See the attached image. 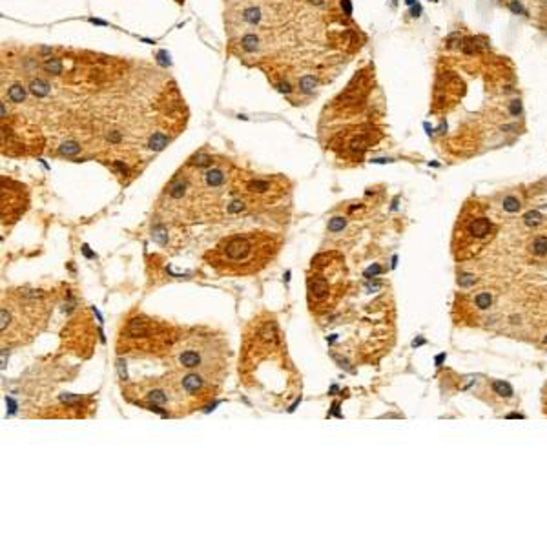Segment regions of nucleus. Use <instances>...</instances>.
Wrapping results in <instances>:
<instances>
[{
    "instance_id": "1",
    "label": "nucleus",
    "mask_w": 547,
    "mask_h": 547,
    "mask_svg": "<svg viewBox=\"0 0 547 547\" xmlns=\"http://www.w3.org/2000/svg\"><path fill=\"white\" fill-rule=\"evenodd\" d=\"M283 237L254 230L221 239L204 254V261L221 276H256L278 257Z\"/></svg>"
},
{
    "instance_id": "2",
    "label": "nucleus",
    "mask_w": 547,
    "mask_h": 547,
    "mask_svg": "<svg viewBox=\"0 0 547 547\" xmlns=\"http://www.w3.org/2000/svg\"><path fill=\"white\" fill-rule=\"evenodd\" d=\"M53 297L35 288H13L2 297V345H26L46 329Z\"/></svg>"
},
{
    "instance_id": "3",
    "label": "nucleus",
    "mask_w": 547,
    "mask_h": 547,
    "mask_svg": "<svg viewBox=\"0 0 547 547\" xmlns=\"http://www.w3.org/2000/svg\"><path fill=\"white\" fill-rule=\"evenodd\" d=\"M166 358L172 369L197 372L215 383H223L228 372V345L219 334L206 330H179Z\"/></svg>"
},
{
    "instance_id": "4",
    "label": "nucleus",
    "mask_w": 547,
    "mask_h": 547,
    "mask_svg": "<svg viewBox=\"0 0 547 547\" xmlns=\"http://www.w3.org/2000/svg\"><path fill=\"white\" fill-rule=\"evenodd\" d=\"M179 330L146 314H135L126 319L117 338V352L133 358L168 356Z\"/></svg>"
},
{
    "instance_id": "5",
    "label": "nucleus",
    "mask_w": 547,
    "mask_h": 547,
    "mask_svg": "<svg viewBox=\"0 0 547 547\" xmlns=\"http://www.w3.org/2000/svg\"><path fill=\"white\" fill-rule=\"evenodd\" d=\"M343 257L338 252H323L312 259L307 290H309L310 310L323 314L332 310L341 299L343 292Z\"/></svg>"
},
{
    "instance_id": "6",
    "label": "nucleus",
    "mask_w": 547,
    "mask_h": 547,
    "mask_svg": "<svg viewBox=\"0 0 547 547\" xmlns=\"http://www.w3.org/2000/svg\"><path fill=\"white\" fill-rule=\"evenodd\" d=\"M495 232L496 230L491 219L483 215L478 206H474L473 212L469 206H465L458 219L454 239H452V250H454L456 259H469L476 256L495 237Z\"/></svg>"
},
{
    "instance_id": "7",
    "label": "nucleus",
    "mask_w": 547,
    "mask_h": 547,
    "mask_svg": "<svg viewBox=\"0 0 547 547\" xmlns=\"http://www.w3.org/2000/svg\"><path fill=\"white\" fill-rule=\"evenodd\" d=\"M122 392L130 403L139 405L146 411H153L170 418L181 416L174 387L166 374L162 378H150L139 383H130L122 389Z\"/></svg>"
},
{
    "instance_id": "8",
    "label": "nucleus",
    "mask_w": 547,
    "mask_h": 547,
    "mask_svg": "<svg viewBox=\"0 0 547 547\" xmlns=\"http://www.w3.org/2000/svg\"><path fill=\"white\" fill-rule=\"evenodd\" d=\"M290 184L281 175H244L239 172L237 197L247 210H263L285 197Z\"/></svg>"
},
{
    "instance_id": "9",
    "label": "nucleus",
    "mask_w": 547,
    "mask_h": 547,
    "mask_svg": "<svg viewBox=\"0 0 547 547\" xmlns=\"http://www.w3.org/2000/svg\"><path fill=\"white\" fill-rule=\"evenodd\" d=\"M28 190L20 182L2 177V223L11 225L22 217L28 208Z\"/></svg>"
},
{
    "instance_id": "10",
    "label": "nucleus",
    "mask_w": 547,
    "mask_h": 547,
    "mask_svg": "<svg viewBox=\"0 0 547 547\" xmlns=\"http://www.w3.org/2000/svg\"><path fill=\"white\" fill-rule=\"evenodd\" d=\"M529 252L534 257L547 256V235H536L529 243Z\"/></svg>"
},
{
    "instance_id": "11",
    "label": "nucleus",
    "mask_w": 547,
    "mask_h": 547,
    "mask_svg": "<svg viewBox=\"0 0 547 547\" xmlns=\"http://www.w3.org/2000/svg\"><path fill=\"white\" fill-rule=\"evenodd\" d=\"M502 210H505L507 213L520 212V210H522V201L518 199L516 196L509 194V196H505L504 199H502Z\"/></svg>"
},
{
    "instance_id": "12",
    "label": "nucleus",
    "mask_w": 547,
    "mask_h": 547,
    "mask_svg": "<svg viewBox=\"0 0 547 547\" xmlns=\"http://www.w3.org/2000/svg\"><path fill=\"white\" fill-rule=\"evenodd\" d=\"M524 223H526L529 228H536V226L543 223V215L536 212V210H533V212H527L526 215H524Z\"/></svg>"
},
{
    "instance_id": "13",
    "label": "nucleus",
    "mask_w": 547,
    "mask_h": 547,
    "mask_svg": "<svg viewBox=\"0 0 547 547\" xmlns=\"http://www.w3.org/2000/svg\"><path fill=\"white\" fill-rule=\"evenodd\" d=\"M493 391L496 392L498 396H504V398H511L512 396V389L509 383L504 381H493Z\"/></svg>"
},
{
    "instance_id": "14",
    "label": "nucleus",
    "mask_w": 547,
    "mask_h": 547,
    "mask_svg": "<svg viewBox=\"0 0 547 547\" xmlns=\"http://www.w3.org/2000/svg\"><path fill=\"white\" fill-rule=\"evenodd\" d=\"M347 225V221H345L343 217H332L329 223V230L330 232H339V230H343V226Z\"/></svg>"
},
{
    "instance_id": "15",
    "label": "nucleus",
    "mask_w": 547,
    "mask_h": 547,
    "mask_svg": "<svg viewBox=\"0 0 547 547\" xmlns=\"http://www.w3.org/2000/svg\"><path fill=\"white\" fill-rule=\"evenodd\" d=\"M460 44V33H452L447 39V48H456Z\"/></svg>"
},
{
    "instance_id": "16",
    "label": "nucleus",
    "mask_w": 547,
    "mask_h": 547,
    "mask_svg": "<svg viewBox=\"0 0 547 547\" xmlns=\"http://www.w3.org/2000/svg\"><path fill=\"white\" fill-rule=\"evenodd\" d=\"M509 112H511V115H518V113L522 112L520 100H512V102H511V108H509Z\"/></svg>"
},
{
    "instance_id": "17",
    "label": "nucleus",
    "mask_w": 547,
    "mask_h": 547,
    "mask_svg": "<svg viewBox=\"0 0 547 547\" xmlns=\"http://www.w3.org/2000/svg\"><path fill=\"white\" fill-rule=\"evenodd\" d=\"M511 11H512V13H520V15H526V9H524V8H522V4H520V2H511Z\"/></svg>"
},
{
    "instance_id": "18",
    "label": "nucleus",
    "mask_w": 547,
    "mask_h": 547,
    "mask_svg": "<svg viewBox=\"0 0 547 547\" xmlns=\"http://www.w3.org/2000/svg\"><path fill=\"white\" fill-rule=\"evenodd\" d=\"M420 13H421V6H420V4H416V8L413 9V15H414V17H418V15H420Z\"/></svg>"
},
{
    "instance_id": "19",
    "label": "nucleus",
    "mask_w": 547,
    "mask_h": 547,
    "mask_svg": "<svg viewBox=\"0 0 547 547\" xmlns=\"http://www.w3.org/2000/svg\"><path fill=\"white\" fill-rule=\"evenodd\" d=\"M405 2H407V4H408V6H413V4H414V2H416V0H405Z\"/></svg>"
},
{
    "instance_id": "20",
    "label": "nucleus",
    "mask_w": 547,
    "mask_h": 547,
    "mask_svg": "<svg viewBox=\"0 0 547 547\" xmlns=\"http://www.w3.org/2000/svg\"><path fill=\"white\" fill-rule=\"evenodd\" d=\"M177 2H179V4H181V2H184V0H177Z\"/></svg>"
},
{
    "instance_id": "21",
    "label": "nucleus",
    "mask_w": 547,
    "mask_h": 547,
    "mask_svg": "<svg viewBox=\"0 0 547 547\" xmlns=\"http://www.w3.org/2000/svg\"><path fill=\"white\" fill-rule=\"evenodd\" d=\"M545 343H547V338H545Z\"/></svg>"
},
{
    "instance_id": "22",
    "label": "nucleus",
    "mask_w": 547,
    "mask_h": 547,
    "mask_svg": "<svg viewBox=\"0 0 547 547\" xmlns=\"http://www.w3.org/2000/svg\"><path fill=\"white\" fill-rule=\"evenodd\" d=\"M545 398H547V392H545Z\"/></svg>"
}]
</instances>
